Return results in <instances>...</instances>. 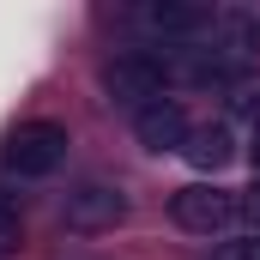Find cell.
<instances>
[{
    "label": "cell",
    "instance_id": "obj_4",
    "mask_svg": "<svg viewBox=\"0 0 260 260\" xmlns=\"http://www.w3.org/2000/svg\"><path fill=\"white\" fill-rule=\"evenodd\" d=\"M67 230H79V236H103V230H115L121 218H127V194H121V182H103V176H91V182H79L61 206Z\"/></svg>",
    "mask_w": 260,
    "mask_h": 260
},
{
    "label": "cell",
    "instance_id": "obj_8",
    "mask_svg": "<svg viewBox=\"0 0 260 260\" xmlns=\"http://www.w3.org/2000/svg\"><path fill=\"white\" fill-rule=\"evenodd\" d=\"M18 242H24V206H18V194L0 188V260L18 254Z\"/></svg>",
    "mask_w": 260,
    "mask_h": 260
},
{
    "label": "cell",
    "instance_id": "obj_6",
    "mask_svg": "<svg viewBox=\"0 0 260 260\" xmlns=\"http://www.w3.org/2000/svg\"><path fill=\"white\" fill-rule=\"evenodd\" d=\"M188 133H194V121H188V109L176 103V97H157V103H145L139 115H133V139L145 145V151H182L188 145Z\"/></svg>",
    "mask_w": 260,
    "mask_h": 260
},
{
    "label": "cell",
    "instance_id": "obj_1",
    "mask_svg": "<svg viewBox=\"0 0 260 260\" xmlns=\"http://www.w3.org/2000/svg\"><path fill=\"white\" fill-rule=\"evenodd\" d=\"M67 127L61 121H49V115H37V121H18V127L6 133V145H0V164L18 176V182H43V176H55L67 164Z\"/></svg>",
    "mask_w": 260,
    "mask_h": 260
},
{
    "label": "cell",
    "instance_id": "obj_3",
    "mask_svg": "<svg viewBox=\"0 0 260 260\" xmlns=\"http://www.w3.org/2000/svg\"><path fill=\"white\" fill-rule=\"evenodd\" d=\"M127 18H133L139 37H151L164 49H188V43H200L212 30V12L206 6H188V0H151V6H133Z\"/></svg>",
    "mask_w": 260,
    "mask_h": 260
},
{
    "label": "cell",
    "instance_id": "obj_2",
    "mask_svg": "<svg viewBox=\"0 0 260 260\" xmlns=\"http://www.w3.org/2000/svg\"><path fill=\"white\" fill-rule=\"evenodd\" d=\"M170 79H176V67L164 61V55H151V49H127V55H115V61L103 67V91H109V103H121V109H145V103H157V97H170Z\"/></svg>",
    "mask_w": 260,
    "mask_h": 260
},
{
    "label": "cell",
    "instance_id": "obj_5",
    "mask_svg": "<svg viewBox=\"0 0 260 260\" xmlns=\"http://www.w3.org/2000/svg\"><path fill=\"white\" fill-rule=\"evenodd\" d=\"M170 218H176L188 236H218V230L236 218V194H224V188H212V182H194V188H182V194L170 200Z\"/></svg>",
    "mask_w": 260,
    "mask_h": 260
},
{
    "label": "cell",
    "instance_id": "obj_10",
    "mask_svg": "<svg viewBox=\"0 0 260 260\" xmlns=\"http://www.w3.org/2000/svg\"><path fill=\"white\" fill-rule=\"evenodd\" d=\"M212 260H260V236H242V242H224Z\"/></svg>",
    "mask_w": 260,
    "mask_h": 260
},
{
    "label": "cell",
    "instance_id": "obj_9",
    "mask_svg": "<svg viewBox=\"0 0 260 260\" xmlns=\"http://www.w3.org/2000/svg\"><path fill=\"white\" fill-rule=\"evenodd\" d=\"M236 218H248V224H254V236H260V176H254V188H242V194H236Z\"/></svg>",
    "mask_w": 260,
    "mask_h": 260
},
{
    "label": "cell",
    "instance_id": "obj_11",
    "mask_svg": "<svg viewBox=\"0 0 260 260\" xmlns=\"http://www.w3.org/2000/svg\"><path fill=\"white\" fill-rule=\"evenodd\" d=\"M248 151H254V170H260V97H254V139H248Z\"/></svg>",
    "mask_w": 260,
    "mask_h": 260
},
{
    "label": "cell",
    "instance_id": "obj_7",
    "mask_svg": "<svg viewBox=\"0 0 260 260\" xmlns=\"http://www.w3.org/2000/svg\"><path fill=\"white\" fill-rule=\"evenodd\" d=\"M182 157L194 164L200 176H218V170L236 157V133L224 127V121H200V127L188 133V145H182Z\"/></svg>",
    "mask_w": 260,
    "mask_h": 260
}]
</instances>
